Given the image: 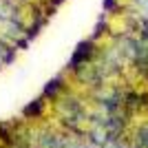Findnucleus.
Returning <instances> with one entry per match:
<instances>
[{
    "instance_id": "f257e3e1",
    "label": "nucleus",
    "mask_w": 148,
    "mask_h": 148,
    "mask_svg": "<svg viewBox=\"0 0 148 148\" xmlns=\"http://www.w3.org/2000/svg\"><path fill=\"white\" fill-rule=\"evenodd\" d=\"M93 53H95V44H93V40H84V42L77 44V49H75V53L71 56V60H69V71H77V69L82 66V64H86L88 60L93 58Z\"/></svg>"
},
{
    "instance_id": "f03ea898",
    "label": "nucleus",
    "mask_w": 148,
    "mask_h": 148,
    "mask_svg": "<svg viewBox=\"0 0 148 148\" xmlns=\"http://www.w3.org/2000/svg\"><path fill=\"white\" fill-rule=\"evenodd\" d=\"M62 88H64V80H62V75H58V77L47 82V86H44V91H42V97L44 99H56Z\"/></svg>"
},
{
    "instance_id": "7ed1b4c3",
    "label": "nucleus",
    "mask_w": 148,
    "mask_h": 148,
    "mask_svg": "<svg viewBox=\"0 0 148 148\" xmlns=\"http://www.w3.org/2000/svg\"><path fill=\"white\" fill-rule=\"evenodd\" d=\"M42 113H44V97H36L33 102H29V104L25 106L22 115H25L27 119H31V117H40Z\"/></svg>"
},
{
    "instance_id": "20e7f679",
    "label": "nucleus",
    "mask_w": 148,
    "mask_h": 148,
    "mask_svg": "<svg viewBox=\"0 0 148 148\" xmlns=\"http://www.w3.org/2000/svg\"><path fill=\"white\" fill-rule=\"evenodd\" d=\"M135 148H148V126H142L137 130V146Z\"/></svg>"
},
{
    "instance_id": "39448f33",
    "label": "nucleus",
    "mask_w": 148,
    "mask_h": 148,
    "mask_svg": "<svg viewBox=\"0 0 148 148\" xmlns=\"http://www.w3.org/2000/svg\"><path fill=\"white\" fill-rule=\"evenodd\" d=\"M115 9V0H104V11H113Z\"/></svg>"
}]
</instances>
